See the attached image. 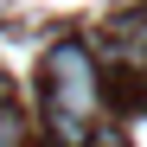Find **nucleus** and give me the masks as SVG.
<instances>
[{
    "label": "nucleus",
    "mask_w": 147,
    "mask_h": 147,
    "mask_svg": "<svg viewBox=\"0 0 147 147\" xmlns=\"http://www.w3.org/2000/svg\"><path fill=\"white\" fill-rule=\"evenodd\" d=\"M38 70H45V115L90 128V115H96V64H90V45L58 38Z\"/></svg>",
    "instance_id": "obj_1"
},
{
    "label": "nucleus",
    "mask_w": 147,
    "mask_h": 147,
    "mask_svg": "<svg viewBox=\"0 0 147 147\" xmlns=\"http://www.w3.org/2000/svg\"><path fill=\"white\" fill-rule=\"evenodd\" d=\"M0 147H32V128L19 109H0Z\"/></svg>",
    "instance_id": "obj_2"
},
{
    "label": "nucleus",
    "mask_w": 147,
    "mask_h": 147,
    "mask_svg": "<svg viewBox=\"0 0 147 147\" xmlns=\"http://www.w3.org/2000/svg\"><path fill=\"white\" fill-rule=\"evenodd\" d=\"M0 109H13V90H7V77H0Z\"/></svg>",
    "instance_id": "obj_3"
},
{
    "label": "nucleus",
    "mask_w": 147,
    "mask_h": 147,
    "mask_svg": "<svg viewBox=\"0 0 147 147\" xmlns=\"http://www.w3.org/2000/svg\"><path fill=\"white\" fill-rule=\"evenodd\" d=\"M141 19H147V13H141Z\"/></svg>",
    "instance_id": "obj_4"
}]
</instances>
